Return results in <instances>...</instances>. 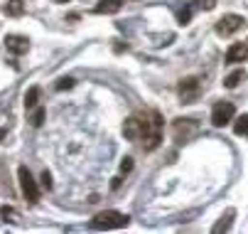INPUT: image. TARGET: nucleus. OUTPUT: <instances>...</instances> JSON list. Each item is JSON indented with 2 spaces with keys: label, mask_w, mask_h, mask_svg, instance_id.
Returning a JSON list of instances; mask_svg holds the SVG:
<instances>
[{
  "label": "nucleus",
  "mask_w": 248,
  "mask_h": 234,
  "mask_svg": "<svg viewBox=\"0 0 248 234\" xmlns=\"http://www.w3.org/2000/svg\"><path fill=\"white\" fill-rule=\"evenodd\" d=\"M17 178H20V190H22L25 200L30 205H37L40 202V185H37V180L32 178V173L25 168V165L17 168Z\"/></svg>",
  "instance_id": "7ed1b4c3"
},
{
  "label": "nucleus",
  "mask_w": 248,
  "mask_h": 234,
  "mask_svg": "<svg viewBox=\"0 0 248 234\" xmlns=\"http://www.w3.org/2000/svg\"><path fill=\"white\" fill-rule=\"evenodd\" d=\"M72 86H74V79H72V77H62V79H57V84H54V89H57V91L72 89Z\"/></svg>",
  "instance_id": "f3484780"
},
{
  "label": "nucleus",
  "mask_w": 248,
  "mask_h": 234,
  "mask_svg": "<svg viewBox=\"0 0 248 234\" xmlns=\"http://www.w3.org/2000/svg\"><path fill=\"white\" fill-rule=\"evenodd\" d=\"M30 123H32L34 128H40V126L45 123V109H40V106L34 109V111H32V116H30Z\"/></svg>",
  "instance_id": "dca6fc26"
},
{
  "label": "nucleus",
  "mask_w": 248,
  "mask_h": 234,
  "mask_svg": "<svg viewBox=\"0 0 248 234\" xmlns=\"http://www.w3.org/2000/svg\"><path fill=\"white\" fill-rule=\"evenodd\" d=\"M133 170V158H123L121 160V173H130Z\"/></svg>",
  "instance_id": "4be33fe9"
},
{
  "label": "nucleus",
  "mask_w": 248,
  "mask_h": 234,
  "mask_svg": "<svg viewBox=\"0 0 248 234\" xmlns=\"http://www.w3.org/2000/svg\"><path fill=\"white\" fill-rule=\"evenodd\" d=\"M162 126H165V121H162L160 111H155V109L140 111V114H133L130 118H125L123 136L128 141H143V148L150 153L162 143Z\"/></svg>",
  "instance_id": "f257e3e1"
},
{
  "label": "nucleus",
  "mask_w": 248,
  "mask_h": 234,
  "mask_svg": "<svg viewBox=\"0 0 248 234\" xmlns=\"http://www.w3.org/2000/svg\"><path fill=\"white\" fill-rule=\"evenodd\" d=\"M246 27V17L243 15H236V13H229V15H224L219 22H217V35L219 37H231V35H236L238 30H243Z\"/></svg>",
  "instance_id": "20e7f679"
},
{
  "label": "nucleus",
  "mask_w": 248,
  "mask_h": 234,
  "mask_svg": "<svg viewBox=\"0 0 248 234\" xmlns=\"http://www.w3.org/2000/svg\"><path fill=\"white\" fill-rule=\"evenodd\" d=\"M3 10H5L8 17H20L25 13V0H8Z\"/></svg>",
  "instance_id": "9b49d317"
},
{
  "label": "nucleus",
  "mask_w": 248,
  "mask_h": 234,
  "mask_svg": "<svg viewBox=\"0 0 248 234\" xmlns=\"http://www.w3.org/2000/svg\"><path fill=\"white\" fill-rule=\"evenodd\" d=\"M233 116H236V106L231 101H219V104H214V109H211V123H214L217 128L229 126L233 121Z\"/></svg>",
  "instance_id": "39448f33"
},
{
  "label": "nucleus",
  "mask_w": 248,
  "mask_h": 234,
  "mask_svg": "<svg viewBox=\"0 0 248 234\" xmlns=\"http://www.w3.org/2000/svg\"><path fill=\"white\" fill-rule=\"evenodd\" d=\"M177 20H180V25H187V22L192 20V8H185V10H180V15H177Z\"/></svg>",
  "instance_id": "aec40b11"
},
{
  "label": "nucleus",
  "mask_w": 248,
  "mask_h": 234,
  "mask_svg": "<svg viewBox=\"0 0 248 234\" xmlns=\"http://www.w3.org/2000/svg\"><path fill=\"white\" fill-rule=\"evenodd\" d=\"M5 47H8L10 54L20 57V54H25L30 50V40L25 35H15V32H13V35H5Z\"/></svg>",
  "instance_id": "6e6552de"
},
{
  "label": "nucleus",
  "mask_w": 248,
  "mask_h": 234,
  "mask_svg": "<svg viewBox=\"0 0 248 234\" xmlns=\"http://www.w3.org/2000/svg\"><path fill=\"white\" fill-rule=\"evenodd\" d=\"M192 8H199V10H214L217 8V0H194Z\"/></svg>",
  "instance_id": "6ab92c4d"
},
{
  "label": "nucleus",
  "mask_w": 248,
  "mask_h": 234,
  "mask_svg": "<svg viewBox=\"0 0 248 234\" xmlns=\"http://www.w3.org/2000/svg\"><path fill=\"white\" fill-rule=\"evenodd\" d=\"M15 217H17V212L13 207H0V219L3 222H15Z\"/></svg>",
  "instance_id": "a211bd4d"
},
{
  "label": "nucleus",
  "mask_w": 248,
  "mask_h": 234,
  "mask_svg": "<svg viewBox=\"0 0 248 234\" xmlns=\"http://www.w3.org/2000/svg\"><path fill=\"white\" fill-rule=\"evenodd\" d=\"M128 222L130 217L118 210H103L91 219V229H121V227H128Z\"/></svg>",
  "instance_id": "f03ea898"
},
{
  "label": "nucleus",
  "mask_w": 248,
  "mask_h": 234,
  "mask_svg": "<svg viewBox=\"0 0 248 234\" xmlns=\"http://www.w3.org/2000/svg\"><path fill=\"white\" fill-rule=\"evenodd\" d=\"M233 215H236V212H233V210H229V212H226V215H224V217L214 224V227H211V232H214V234L229 232V229H231V219H233Z\"/></svg>",
  "instance_id": "ddd939ff"
},
{
  "label": "nucleus",
  "mask_w": 248,
  "mask_h": 234,
  "mask_svg": "<svg viewBox=\"0 0 248 234\" xmlns=\"http://www.w3.org/2000/svg\"><path fill=\"white\" fill-rule=\"evenodd\" d=\"M172 131H174V138L177 141H189L194 133L199 131V123L194 118H177Z\"/></svg>",
  "instance_id": "0eeeda50"
},
{
  "label": "nucleus",
  "mask_w": 248,
  "mask_h": 234,
  "mask_svg": "<svg viewBox=\"0 0 248 234\" xmlns=\"http://www.w3.org/2000/svg\"><path fill=\"white\" fill-rule=\"evenodd\" d=\"M5 133H8L5 128H0V141H3V138H5Z\"/></svg>",
  "instance_id": "5701e85b"
},
{
  "label": "nucleus",
  "mask_w": 248,
  "mask_h": 234,
  "mask_svg": "<svg viewBox=\"0 0 248 234\" xmlns=\"http://www.w3.org/2000/svg\"><path fill=\"white\" fill-rule=\"evenodd\" d=\"M37 104H40V86H30L25 94V109L32 111V109H37Z\"/></svg>",
  "instance_id": "f8f14e48"
},
{
  "label": "nucleus",
  "mask_w": 248,
  "mask_h": 234,
  "mask_svg": "<svg viewBox=\"0 0 248 234\" xmlns=\"http://www.w3.org/2000/svg\"><path fill=\"white\" fill-rule=\"evenodd\" d=\"M123 8V0H98L93 5V15H116Z\"/></svg>",
  "instance_id": "9d476101"
},
{
  "label": "nucleus",
  "mask_w": 248,
  "mask_h": 234,
  "mask_svg": "<svg viewBox=\"0 0 248 234\" xmlns=\"http://www.w3.org/2000/svg\"><path fill=\"white\" fill-rule=\"evenodd\" d=\"M241 82H246V72H243V69H236V72H231V74L224 79V86H226V89H236Z\"/></svg>",
  "instance_id": "4468645a"
},
{
  "label": "nucleus",
  "mask_w": 248,
  "mask_h": 234,
  "mask_svg": "<svg viewBox=\"0 0 248 234\" xmlns=\"http://www.w3.org/2000/svg\"><path fill=\"white\" fill-rule=\"evenodd\" d=\"M40 180H42V187L45 190H52V175H49V170H42Z\"/></svg>",
  "instance_id": "412c9836"
},
{
  "label": "nucleus",
  "mask_w": 248,
  "mask_h": 234,
  "mask_svg": "<svg viewBox=\"0 0 248 234\" xmlns=\"http://www.w3.org/2000/svg\"><path fill=\"white\" fill-rule=\"evenodd\" d=\"M233 133L236 136H248V114H243L233 121Z\"/></svg>",
  "instance_id": "2eb2a0df"
},
{
  "label": "nucleus",
  "mask_w": 248,
  "mask_h": 234,
  "mask_svg": "<svg viewBox=\"0 0 248 234\" xmlns=\"http://www.w3.org/2000/svg\"><path fill=\"white\" fill-rule=\"evenodd\" d=\"M226 64H238V62H248V47L243 42H233L229 50H226Z\"/></svg>",
  "instance_id": "1a4fd4ad"
},
{
  "label": "nucleus",
  "mask_w": 248,
  "mask_h": 234,
  "mask_svg": "<svg viewBox=\"0 0 248 234\" xmlns=\"http://www.w3.org/2000/svg\"><path fill=\"white\" fill-rule=\"evenodd\" d=\"M199 91H202V84H199L197 77H185L180 84H177V94H180L182 104H192L199 96Z\"/></svg>",
  "instance_id": "423d86ee"
}]
</instances>
